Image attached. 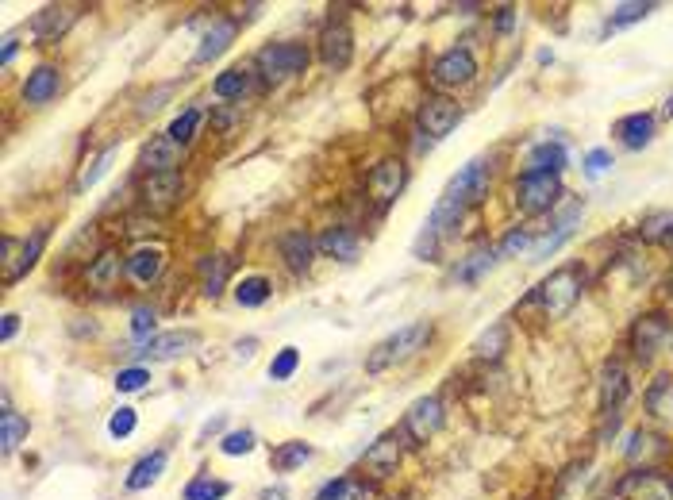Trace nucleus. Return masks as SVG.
<instances>
[{
    "label": "nucleus",
    "instance_id": "obj_3",
    "mask_svg": "<svg viewBox=\"0 0 673 500\" xmlns=\"http://www.w3.org/2000/svg\"><path fill=\"white\" fill-rule=\"evenodd\" d=\"M308 62H312V54H308L304 43H270V47L258 50L254 70H258V77H262L266 85H281V81H289V77L304 74Z\"/></svg>",
    "mask_w": 673,
    "mask_h": 500
},
{
    "label": "nucleus",
    "instance_id": "obj_18",
    "mask_svg": "<svg viewBox=\"0 0 673 500\" xmlns=\"http://www.w3.org/2000/svg\"><path fill=\"white\" fill-rule=\"evenodd\" d=\"M200 347V335L197 331H162V335H154L143 343V358H158V362H166V358H181V354H193Z\"/></svg>",
    "mask_w": 673,
    "mask_h": 500
},
{
    "label": "nucleus",
    "instance_id": "obj_52",
    "mask_svg": "<svg viewBox=\"0 0 673 500\" xmlns=\"http://www.w3.org/2000/svg\"><path fill=\"white\" fill-rule=\"evenodd\" d=\"M512 12H516V8H500V16H497V27H500V31H508V27H512V20H516Z\"/></svg>",
    "mask_w": 673,
    "mask_h": 500
},
{
    "label": "nucleus",
    "instance_id": "obj_4",
    "mask_svg": "<svg viewBox=\"0 0 673 500\" xmlns=\"http://www.w3.org/2000/svg\"><path fill=\"white\" fill-rule=\"evenodd\" d=\"M47 235V227H39V231H31V239H16V235L0 239V277H4V285L27 277V270L39 262V254L47 247Z\"/></svg>",
    "mask_w": 673,
    "mask_h": 500
},
{
    "label": "nucleus",
    "instance_id": "obj_12",
    "mask_svg": "<svg viewBox=\"0 0 673 500\" xmlns=\"http://www.w3.org/2000/svg\"><path fill=\"white\" fill-rule=\"evenodd\" d=\"M81 4H47V8H39L35 12V20H31V35L39 39V43H58L70 27L81 20Z\"/></svg>",
    "mask_w": 673,
    "mask_h": 500
},
{
    "label": "nucleus",
    "instance_id": "obj_2",
    "mask_svg": "<svg viewBox=\"0 0 673 500\" xmlns=\"http://www.w3.org/2000/svg\"><path fill=\"white\" fill-rule=\"evenodd\" d=\"M581 293H585V274H581V266H558L554 274L539 285V293H535V300L543 304V312L547 316H570L574 312V304L581 300Z\"/></svg>",
    "mask_w": 673,
    "mask_h": 500
},
{
    "label": "nucleus",
    "instance_id": "obj_19",
    "mask_svg": "<svg viewBox=\"0 0 673 500\" xmlns=\"http://www.w3.org/2000/svg\"><path fill=\"white\" fill-rule=\"evenodd\" d=\"M139 166L147 170V174H170L181 166V147H177L170 135H154L143 154H139Z\"/></svg>",
    "mask_w": 673,
    "mask_h": 500
},
{
    "label": "nucleus",
    "instance_id": "obj_46",
    "mask_svg": "<svg viewBox=\"0 0 673 500\" xmlns=\"http://www.w3.org/2000/svg\"><path fill=\"white\" fill-rule=\"evenodd\" d=\"M527 247H531V231H527V227H512V231L504 235V243L497 247V254L500 258H512V254H520V250Z\"/></svg>",
    "mask_w": 673,
    "mask_h": 500
},
{
    "label": "nucleus",
    "instance_id": "obj_22",
    "mask_svg": "<svg viewBox=\"0 0 673 500\" xmlns=\"http://www.w3.org/2000/svg\"><path fill=\"white\" fill-rule=\"evenodd\" d=\"M581 212H585V200H570V204H566V212L554 220V231L543 235V239L531 247V258H547V254H554V250L562 247V243L574 235V224L581 220Z\"/></svg>",
    "mask_w": 673,
    "mask_h": 500
},
{
    "label": "nucleus",
    "instance_id": "obj_35",
    "mask_svg": "<svg viewBox=\"0 0 673 500\" xmlns=\"http://www.w3.org/2000/svg\"><path fill=\"white\" fill-rule=\"evenodd\" d=\"M24 439H27V420L20 412H12L8 400H4V412H0V447H4V454H12Z\"/></svg>",
    "mask_w": 673,
    "mask_h": 500
},
{
    "label": "nucleus",
    "instance_id": "obj_48",
    "mask_svg": "<svg viewBox=\"0 0 673 500\" xmlns=\"http://www.w3.org/2000/svg\"><path fill=\"white\" fill-rule=\"evenodd\" d=\"M135 424H139L135 408H120V412L108 420V435H112V439H127V435L135 431Z\"/></svg>",
    "mask_w": 673,
    "mask_h": 500
},
{
    "label": "nucleus",
    "instance_id": "obj_49",
    "mask_svg": "<svg viewBox=\"0 0 673 500\" xmlns=\"http://www.w3.org/2000/svg\"><path fill=\"white\" fill-rule=\"evenodd\" d=\"M154 320H158L154 308H135V312H131V335H135V339H154V335H150V331H154Z\"/></svg>",
    "mask_w": 673,
    "mask_h": 500
},
{
    "label": "nucleus",
    "instance_id": "obj_15",
    "mask_svg": "<svg viewBox=\"0 0 673 500\" xmlns=\"http://www.w3.org/2000/svg\"><path fill=\"white\" fill-rule=\"evenodd\" d=\"M124 270H127L124 254H120L116 247H104L89 258V266H85V285L97 289V293H108V289L120 285V274H124Z\"/></svg>",
    "mask_w": 673,
    "mask_h": 500
},
{
    "label": "nucleus",
    "instance_id": "obj_17",
    "mask_svg": "<svg viewBox=\"0 0 673 500\" xmlns=\"http://www.w3.org/2000/svg\"><path fill=\"white\" fill-rule=\"evenodd\" d=\"M450 189L466 204H481L489 197V158H470L458 174L450 177Z\"/></svg>",
    "mask_w": 673,
    "mask_h": 500
},
{
    "label": "nucleus",
    "instance_id": "obj_56",
    "mask_svg": "<svg viewBox=\"0 0 673 500\" xmlns=\"http://www.w3.org/2000/svg\"><path fill=\"white\" fill-rule=\"evenodd\" d=\"M239 354H243V358H250V354H254V339H247V343H239Z\"/></svg>",
    "mask_w": 673,
    "mask_h": 500
},
{
    "label": "nucleus",
    "instance_id": "obj_14",
    "mask_svg": "<svg viewBox=\"0 0 673 500\" xmlns=\"http://www.w3.org/2000/svg\"><path fill=\"white\" fill-rule=\"evenodd\" d=\"M616 493L624 500H673V481L658 470H635L616 485Z\"/></svg>",
    "mask_w": 673,
    "mask_h": 500
},
{
    "label": "nucleus",
    "instance_id": "obj_36",
    "mask_svg": "<svg viewBox=\"0 0 673 500\" xmlns=\"http://www.w3.org/2000/svg\"><path fill=\"white\" fill-rule=\"evenodd\" d=\"M270 293H274V285H270V277H262V274H250L235 285V300H239L243 308H258V304H266Z\"/></svg>",
    "mask_w": 673,
    "mask_h": 500
},
{
    "label": "nucleus",
    "instance_id": "obj_42",
    "mask_svg": "<svg viewBox=\"0 0 673 500\" xmlns=\"http://www.w3.org/2000/svg\"><path fill=\"white\" fill-rule=\"evenodd\" d=\"M197 124H200V108H185L181 116H177L174 124H170V139H174L177 147H185V143H193V135H197Z\"/></svg>",
    "mask_w": 673,
    "mask_h": 500
},
{
    "label": "nucleus",
    "instance_id": "obj_10",
    "mask_svg": "<svg viewBox=\"0 0 673 500\" xmlns=\"http://www.w3.org/2000/svg\"><path fill=\"white\" fill-rule=\"evenodd\" d=\"M404 185H408V170H404L400 158H381L374 170L366 174V193L374 197L377 208H389L404 193Z\"/></svg>",
    "mask_w": 673,
    "mask_h": 500
},
{
    "label": "nucleus",
    "instance_id": "obj_21",
    "mask_svg": "<svg viewBox=\"0 0 673 500\" xmlns=\"http://www.w3.org/2000/svg\"><path fill=\"white\" fill-rule=\"evenodd\" d=\"M627 393H631L627 370L620 366V362H604V370H600V412H604V416L620 412V404L627 400Z\"/></svg>",
    "mask_w": 673,
    "mask_h": 500
},
{
    "label": "nucleus",
    "instance_id": "obj_41",
    "mask_svg": "<svg viewBox=\"0 0 673 500\" xmlns=\"http://www.w3.org/2000/svg\"><path fill=\"white\" fill-rule=\"evenodd\" d=\"M650 12H654V4H639V0H631V4H620L612 16H608V31H620V27H631L639 24V20H647Z\"/></svg>",
    "mask_w": 673,
    "mask_h": 500
},
{
    "label": "nucleus",
    "instance_id": "obj_47",
    "mask_svg": "<svg viewBox=\"0 0 673 500\" xmlns=\"http://www.w3.org/2000/svg\"><path fill=\"white\" fill-rule=\"evenodd\" d=\"M220 450L224 454H231V458H239V454H250L254 450V431H231V435H224V443H220Z\"/></svg>",
    "mask_w": 673,
    "mask_h": 500
},
{
    "label": "nucleus",
    "instance_id": "obj_31",
    "mask_svg": "<svg viewBox=\"0 0 673 500\" xmlns=\"http://www.w3.org/2000/svg\"><path fill=\"white\" fill-rule=\"evenodd\" d=\"M566 166V147L562 143H539L527 154V170H539V174H562Z\"/></svg>",
    "mask_w": 673,
    "mask_h": 500
},
{
    "label": "nucleus",
    "instance_id": "obj_53",
    "mask_svg": "<svg viewBox=\"0 0 673 500\" xmlns=\"http://www.w3.org/2000/svg\"><path fill=\"white\" fill-rule=\"evenodd\" d=\"M12 58H16V39H4V54H0V62H4V66H8V62H12Z\"/></svg>",
    "mask_w": 673,
    "mask_h": 500
},
{
    "label": "nucleus",
    "instance_id": "obj_13",
    "mask_svg": "<svg viewBox=\"0 0 673 500\" xmlns=\"http://www.w3.org/2000/svg\"><path fill=\"white\" fill-rule=\"evenodd\" d=\"M400 439L404 435H397V431H385V435H377L374 443H370V450L362 454V470L370 477H393L400 466V454H404V447H400Z\"/></svg>",
    "mask_w": 673,
    "mask_h": 500
},
{
    "label": "nucleus",
    "instance_id": "obj_11",
    "mask_svg": "<svg viewBox=\"0 0 673 500\" xmlns=\"http://www.w3.org/2000/svg\"><path fill=\"white\" fill-rule=\"evenodd\" d=\"M670 335H673V324L662 316V312H647V316H639L635 327H631V350H635V358H639V362L654 358L658 350L670 343Z\"/></svg>",
    "mask_w": 673,
    "mask_h": 500
},
{
    "label": "nucleus",
    "instance_id": "obj_28",
    "mask_svg": "<svg viewBox=\"0 0 673 500\" xmlns=\"http://www.w3.org/2000/svg\"><path fill=\"white\" fill-rule=\"evenodd\" d=\"M166 458H170V450H166V447H158V450H150V454H143V458L131 466V474H127V489H131V493H139V489L154 485V481L162 477V470H166Z\"/></svg>",
    "mask_w": 673,
    "mask_h": 500
},
{
    "label": "nucleus",
    "instance_id": "obj_37",
    "mask_svg": "<svg viewBox=\"0 0 673 500\" xmlns=\"http://www.w3.org/2000/svg\"><path fill=\"white\" fill-rule=\"evenodd\" d=\"M508 350V324H493L474 343V354L481 362H500V354Z\"/></svg>",
    "mask_w": 673,
    "mask_h": 500
},
{
    "label": "nucleus",
    "instance_id": "obj_50",
    "mask_svg": "<svg viewBox=\"0 0 673 500\" xmlns=\"http://www.w3.org/2000/svg\"><path fill=\"white\" fill-rule=\"evenodd\" d=\"M608 166H612V154H608V150H589V158H585V174L600 177Z\"/></svg>",
    "mask_w": 673,
    "mask_h": 500
},
{
    "label": "nucleus",
    "instance_id": "obj_44",
    "mask_svg": "<svg viewBox=\"0 0 673 500\" xmlns=\"http://www.w3.org/2000/svg\"><path fill=\"white\" fill-rule=\"evenodd\" d=\"M650 454H666V447H662V439H654V435H643V431H639V435L627 443V458H631V462H639V458L647 462Z\"/></svg>",
    "mask_w": 673,
    "mask_h": 500
},
{
    "label": "nucleus",
    "instance_id": "obj_43",
    "mask_svg": "<svg viewBox=\"0 0 673 500\" xmlns=\"http://www.w3.org/2000/svg\"><path fill=\"white\" fill-rule=\"evenodd\" d=\"M297 366H300V350L281 347L277 350V358L270 362V377H274V381H289V377L297 374Z\"/></svg>",
    "mask_w": 673,
    "mask_h": 500
},
{
    "label": "nucleus",
    "instance_id": "obj_33",
    "mask_svg": "<svg viewBox=\"0 0 673 500\" xmlns=\"http://www.w3.org/2000/svg\"><path fill=\"white\" fill-rule=\"evenodd\" d=\"M212 93L220 100H243L250 93V70H243V66L224 70V74L212 81Z\"/></svg>",
    "mask_w": 673,
    "mask_h": 500
},
{
    "label": "nucleus",
    "instance_id": "obj_32",
    "mask_svg": "<svg viewBox=\"0 0 673 500\" xmlns=\"http://www.w3.org/2000/svg\"><path fill=\"white\" fill-rule=\"evenodd\" d=\"M639 239H647L654 247H673V208L666 212H650L639 224Z\"/></svg>",
    "mask_w": 673,
    "mask_h": 500
},
{
    "label": "nucleus",
    "instance_id": "obj_34",
    "mask_svg": "<svg viewBox=\"0 0 673 500\" xmlns=\"http://www.w3.org/2000/svg\"><path fill=\"white\" fill-rule=\"evenodd\" d=\"M312 458V447L308 443H300V439H289V443H281V447L270 454V466H274L277 474H289V470H297Z\"/></svg>",
    "mask_w": 673,
    "mask_h": 500
},
{
    "label": "nucleus",
    "instance_id": "obj_5",
    "mask_svg": "<svg viewBox=\"0 0 673 500\" xmlns=\"http://www.w3.org/2000/svg\"><path fill=\"white\" fill-rule=\"evenodd\" d=\"M562 197V181L558 174H539V170H524L516 181V208L524 216H543Z\"/></svg>",
    "mask_w": 673,
    "mask_h": 500
},
{
    "label": "nucleus",
    "instance_id": "obj_16",
    "mask_svg": "<svg viewBox=\"0 0 673 500\" xmlns=\"http://www.w3.org/2000/svg\"><path fill=\"white\" fill-rule=\"evenodd\" d=\"M350 58H354V35L343 20H331L320 35V62L327 70H347Z\"/></svg>",
    "mask_w": 673,
    "mask_h": 500
},
{
    "label": "nucleus",
    "instance_id": "obj_29",
    "mask_svg": "<svg viewBox=\"0 0 673 500\" xmlns=\"http://www.w3.org/2000/svg\"><path fill=\"white\" fill-rule=\"evenodd\" d=\"M616 135H620V143L631 150L647 147L650 135H654V116H647V112H631V116H624V120L616 124Z\"/></svg>",
    "mask_w": 673,
    "mask_h": 500
},
{
    "label": "nucleus",
    "instance_id": "obj_7",
    "mask_svg": "<svg viewBox=\"0 0 673 500\" xmlns=\"http://www.w3.org/2000/svg\"><path fill=\"white\" fill-rule=\"evenodd\" d=\"M474 77L477 58L466 47H450L431 62V85H439V89H466Z\"/></svg>",
    "mask_w": 673,
    "mask_h": 500
},
{
    "label": "nucleus",
    "instance_id": "obj_38",
    "mask_svg": "<svg viewBox=\"0 0 673 500\" xmlns=\"http://www.w3.org/2000/svg\"><path fill=\"white\" fill-rule=\"evenodd\" d=\"M112 158H116V147H104L97 154V158H93V162H85V170H81V174H77V181H74V193H85V189H93L100 177L108 174Z\"/></svg>",
    "mask_w": 673,
    "mask_h": 500
},
{
    "label": "nucleus",
    "instance_id": "obj_26",
    "mask_svg": "<svg viewBox=\"0 0 673 500\" xmlns=\"http://www.w3.org/2000/svg\"><path fill=\"white\" fill-rule=\"evenodd\" d=\"M497 247H489V243H477L466 258H458V266H454V281H466V285H474L481 277L489 274L493 266H497Z\"/></svg>",
    "mask_w": 673,
    "mask_h": 500
},
{
    "label": "nucleus",
    "instance_id": "obj_57",
    "mask_svg": "<svg viewBox=\"0 0 673 500\" xmlns=\"http://www.w3.org/2000/svg\"><path fill=\"white\" fill-rule=\"evenodd\" d=\"M662 112H666V116H673V97L666 100V108H662Z\"/></svg>",
    "mask_w": 673,
    "mask_h": 500
},
{
    "label": "nucleus",
    "instance_id": "obj_55",
    "mask_svg": "<svg viewBox=\"0 0 673 500\" xmlns=\"http://www.w3.org/2000/svg\"><path fill=\"white\" fill-rule=\"evenodd\" d=\"M662 289H666V297L673 300V266H670V274H666V281H662Z\"/></svg>",
    "mask_w": 673,
    "mask_h": 500
},
{
    "label": "nucleus",
    "instance_id": "obj_40",
    "mask_svg": "<svg viewBox=\"0 0 673 500\" xmlns=\"http://www.w3.org/2000/svg\"><path fill=\"white\" fill-rule=\"evenodd\" d=\"M231 493L227 481H216V477H193L185 485V500H224Z\"/></svg>",
    "mask_w": 673,
    "mask_h": 500
},
{
    "label": "nucleus",
    "instance_id": "obj_25",
    "mask_svg": "<svg viewBox=\"0 0 673 500\" xmlns=\"http://www.w3.org/2000/svg\"><path fill=\"white\" fill-rule=\"evenodd\" d=\"M58 89H62V74L54 66H35L24 81V100L35 104V108H43V104H50V100L58 97Z\"/></svg>",
    "mask_w": 673,
    "mask_h": 500
},
{
    "label": "nucleus",
    "instance_id": "obj_30",
    "mask_svg": "<svg viewBox=\"0 0 673 500\" xmlns=\"http://www.w3.org/2000/svg\"><path fill=\"white\" fill-rule=\"evenodd\" d=\"M227 274H231V258L227 254H208L200 262V285H204V297H220L227 285Z\"/></svg>",
    "mask_w": 673,
    "mask_h": 500
},
{
    "label": "nucleus",
    "instance_id": "obj_20",
    "mask_svg": "<svg viewBox=\"0 0 673 500\" xmlns=\"http://www.w3.org/2000/svg\"><path fill=\"white\" fill-rule=\"evenodd\" d=\"M281 258H285V266L293 270V274H308L312 270V258H316V239L308 235V231H285L281 235Z\"/></svg>",
    "mask_w": 673,
    "mask_h": 500
},
{
    "label": "nucleus",
    "instance_id": "obj_39",
    "mask_svg": "<svg viewBox=\"0 0 673 500\" xmlns=\"http://www.w3.org/2000/svg\"><path fill=\"white\" fill-rule=\"evenodd\" d=\"M316 500H366V485L354 477H335L316 493Z\"/></svg>",
    "mask_w": 673,
    "mask_h": 500
},
{
    "label": "nucleus",
    "instance_id": "obj_24",
    "mask_svg": "<svg viewBox=\"0 0 673 500\" xmlns=\"http://www.w3.org/2000/svg\"><path fill=\"white\" fill-rule=\"evenodd\" d=\"M316 250H324L327 258H339V262H354L358 250H362V239H358L354 227H327L316 239Z\"/></svg>",
    "mask_w": 673,
    "mask_h": 500
},
{
    "label": "nucleus",
    "instance_id": "obj_45",
    "mask_svg": "<svg viewBox=\"0 0 673 500\" xmlns=\"http://www.w3.org/2000/svg\"><path fill=\"white\" fill-rule=\"evenodd\" d=\"M147 381H150V370H143V366H127V370L116 374V389H120V393H139Z\"/></svg>",
    "mask_w": 673,
    "mask_h": 500
},
{
    "label": "nucleus",
    "instance_id": "obj_9",
    "mask_svg": "<svg viewBox=\"0 0 673 500\" xmlns=\"http://www.w3.org/2000/svg\"><path fill=\"white\" fill-rule=\"evenodd\" d=\"M439 427H443V400L420 397V400H412V408L404 412V420H400V435H404V439H412V443L420 447V443H427Z\"/></svg>",
    "mask_w": 673,
    "mask_h": 500
},
{
    "label": "nucleus",
    "instance_id": "obj_6",
    "mask_svg": "<svg viewBox=\"0 0 673 500\" xmlns=\"http://www.w3.org/2000/svg\"><path fill=\"white\" fill-rule=\"evenodd\" d=\"M185 200V177L181 170H170V174H147L143 185H139V204L154 212V216H166L174 212L177 204Z\"/></svg>",
    "mask_w": 673,
    "mask_h": 500
},
{
    "label": "nucleus",
    "instance_id": "obj_1",
    "mask_svg": "<svg viewBox=\"0 0 673 500\" xmlns=\"http://www.w3.org/2000/svg\"><path fill=\"white\" fill-rule=\"evenodd\" d=\"M431 320H416V324H404L397 327L393 335H385L381 343H374V350L366 354V374H385V370H393L400 362H408L412 354H420V350L431 343Z\"/></svg>",
    "mask_w": 673,
    "mask_h": 500
},
{
    "label": "nucleus",
    "instance_id": "obj_54",
    "mask_svg": "<svg viewBox=\"0 0 673 500\" xmlns=\"http://www.w3.org/2000/svg\"><path fill=\"white\" fill-rule=\"evenodd\" d=\"M262 500H285V489H266Z\"/></svg>",
    "mask_w": 673,
    "mask_h": 500
},
{
    "label": "nucleus",
    "instance_id": "obj_51",
    "mask_svg": "<svg viewBox=\"0 0 673 500\" xmlns=\"http://www.w3.org/2000/svg\"><path fill=\"white\" fill-rule=\"evenodd\" d=\"M16 331H20V316H16V312H8V316H4V324H0V339L8 343Z\"/></svg>",
    "mask_w": 673,
    "mask_h": 500
},
{
    "label": "nucleus",
    "instance_id": "obj_27",
    "mask_svg": "<svg viewBox=\"0 0 673 500\" xmlns=\"http://www.w3.org/2000/svg\"><path fill=\"white\" fill-rule=\"evenodd\" d=\"M166 270V254L158 247H139L127 254V274L135 277L139 285H154Z\"/></svg>",
    "mask_w": 673,
    "mask_h": 500
},
{
    "label": "nucleus",
    "instance_id": "obj_8",
    "mask_svg": "<svg viewBox=\"0 0 673 500\" xmlns=\"http://www.w3.org/2000/svg\"><path fill=\"white\" fill-rule=\"evenodd\" d=\"M420 131H424L431 143H439V139H447L450 131L458 127V120H462V108H458V100L450 97H439V93H427L424 100H420Z\"/></svg>",
    "mask_w": 673,
    "mask_h": 500
},
{
    "label": "nucleus",
    "instance_id": "obj_23",
    "mask_svg": "<svg viewBox=\"0 0 673 500\" xmlns=\"http://www.w3.org/2000/svg\"><path fill=\"white\" fill-rule=\"evenodd\" d=\"M235 31H239V24L235 20H224V16H216L212 20V27L200 35V47L197 54H193V62L197 66H204V62H212V58H220L227 47H231V39H235Z\"/></svg>",
    "mask_w": 673,
    "mask_h": 500
}]
</instances>
